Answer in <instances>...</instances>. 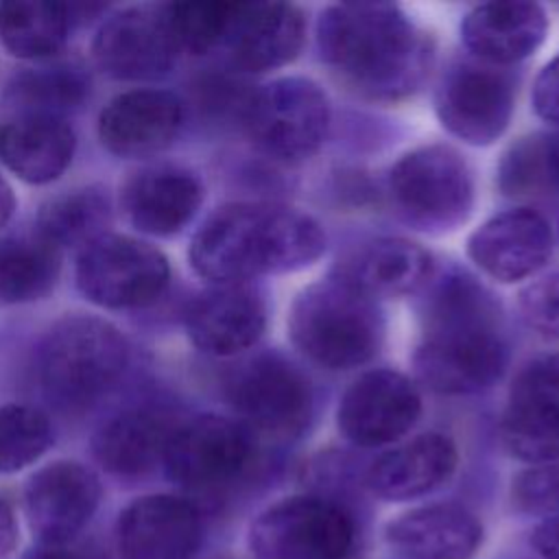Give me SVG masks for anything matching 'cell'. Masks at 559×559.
Returning <instances> with one entry per match:
<instances>
[{"label":"cell","instance_id":"obj_1","mask_svg":"<svg viewBox=\"0 0 559 559\" xmlns=\"http://www.w3.org/2000/svg\"><path fill=\"white\" fill-rule=\"evenodd\" d=\"M323 251L325 231L308 212L284 203L234 201L201 223L188 260L212 284H251L264 275L301 271Z\"/></svg>","mask_w":559,"mask_h":559},{"label":"cell","instance_id":"obj_2","mask_svg":"<svg viewBox=\"0 0 559 559\" xmlns=\"http://www.w3.org/2000/svg\"><path fill=\"white\" fill-rule=\"evenodd\" d=\"M426 286L424 336L413 354L417 380L443 395L489 389L507 367L496 301L474 277L459 271Z\"/></svg>","mask_w":559,"mask_h":559},{"label":"cell","instance_id":"obj_3","mask_svg":"<svg viewBox=\"0 0 559 559\" xmlns=\"http://www.w3.org/2000/svg\"><path fill=\"white\" fill-rule=\"evenodd\" d=\"M319 55L349 87L373 100H397L426 79L435 48L393 2H341L317 24Z\"/></svg>","mask_w":559,"mask_h":559},{"label":"cell","instance_id":"obj_4","mask_svg":"<svg viewBox=\"0 0 559 559\" xmlns=\"http://www.w3.org/2000/svg\"><path fill=\"white\" fill-rule=\"evenodd\" d=\"M131 362L127 336L107 319L66 314L37 347V378L44 395L66 413H83L107 397Z\"/></svg>","mask_w":559,"mask_h":559},{"label":"cell","instance_id":"obj_5","mask_svg":"<svg viewBox=\"0 0 559 559\" xmlns=\"http://www.w3.org/2000/svg\"><path fill=\"white\" fill-rule=\"evenodd\" d=\"M286 325L290 343L332 371L369 362L384 341L378 301L341 275L306 286L290 304Z\"/></svg>","mask_w":559,"mask_h":559},{"label":"cell","instance_id":"obj_6","mask_svg":"<svg viewBox=\"0 0 559 559\" xmlns=\"http://www.w3.org/2000/svg\"><path fill=\"white\" fill-rule=\"evenodd\" d=\"M389 194L404 223L424 234H445L472 214V168L452 146H417L393 164Z\"/></svg>","mask_w":559,"mask_h":559},{"label":"cell","instance_id":"obj_7","mask_svg":"<svg viewBox=\"0 0 559 559\" xmlns=\"http://www.w3.org/2000/svg\"><path fill=\"white\" fill-rule=\"evenodd\" d=\"M247 544L255 559H349L356 526L343 504L299 493L260 511Z\"/></svg>","mask_w":559,"mask_h":559},{"label":"cell","instance_id":"obj_8","mask_svg":"<svg viewBox=\"0 0 559 559\" xmlns=\"http://www.w3.org/2000/svg\"><path fill=\"white\" fill-rule=\"evenodd\" d=\"M76 286L105 310H138L155 304L170 282L168 258L151 242L105 234L79 251Z\"/></svg>","mask_w":559,"mask_h":559},{"label":"cell","instance_id":"obj_9","mask_svg":"<svg viewBox=\"0 0 559 559\" xmlns=\"http://www.w3.org/2000/svg\"><path fill=\"white\" fill-rule=\"evenodd\" d=\"M231 408L253 435L297 437L312 415L308 378L282 354L262 352L236 365L225 378Z\"/></svg>","mask_w":559,"mask_h":559},{"label":"cell","instance_id":"obj_10","mask_svg":"<svg viewBox=\"0 0 559 559\" xmlns=\"http://www.w3.org/2000/svg\"><path fill=\"white\" fill-rule=\"evenodd\" d=\"M245 124L262 153L282 162H299L323 144L330 127V100L314 81L282 76L255 92Z\"/></svg>","mask_w":559,"mask_h":559},{"label":"cell","instance_id":"obj_11","mask_svg":"<svg viewBox=\"0 0 559 559\" xmlns=\"http://www.w3.org/2000/svg\"><path fill=\"white\" fill-rule=\"evenodd\" d=\"M253 437L242 421L216 413L179 419L166 443L162 467L183 489H216L245 472L253 456Z\"/></svg>","mask_w":559,"mask_h":559},{"label":"cell","instance_id":"obj_12","mask_svg":"<svg viewBox=\"0 0 559 559\" xmlns=\"http://www.w3.org/2000/svg\"><path fill=\"white\" fill-rule=\"evenodd\" d=\"M513 105V74L480 59L454 61L435 92L439 122L472 146L493 144L507 131Z\"/></svg>","mask_w":559,"mask_h":559},{"label":"cell","instance_id":"obj_13","mask_svg":"<svg viewBox=\"0 0 559 559\" xmlns=\"http://www.w3.org/2000/svg\"><path fill=\"white\" fill-rule=\"evenodd\" d=\"M164 7H127L111 13L92 39L94 63L111 79L148 83L166 76L179 57Z\"/></svg>","mask_w":559,"mask_h":559},{"label":"cell","instance_id":"obj_14","mask_svg":"<svg viewBox=\"0 0 559 559\" xmlns=\"http://www.w3.org/2000/svg\"><path fill=\"white\" fill-rule=\"evenodd\" d=\"M500 439L520 461H559V356H542L520 369L502 411Z\"/></svg>","mask_w":559,"mask_h":559},{"label":"cell","instance_id":"obj_15","mask_svg":"<svg viewBox=\"0 0 559 559\" xmlns=\"http://www.w3.org/2000/svg\"><path fill=\"white\" fill-rule=\"evenodd\" d=\"M103 487L83 463L59 459L24 487V513L37 544H74L98 511Z\"/></svg>","mask_w":559,"mask_h":559},{"label":"cell","instance_id":"obj_16","mask_svg":"<svg viewBox=\"0 0 559 559\" xmlns=\"http://www.w3.org/2000/svg\"><path fill=\"white\" fill-rule=\"evenodd\" d=\"M421 415V395L413 380L393 369L358 376L341 395L336 426L358 448H380L404 437Z\"/></svg>","mask_w":559,"mask_h":559},{"label":"cell","instance_id":"obj_17","mask_svg":"<svg viewBox=\"0 0 559 559\" xmlns=\"http://www.w3.org/2000/svg\"><path fill=\"white\" fill-rule=\"evenodd\" d=\"M201 542V509L177 493L140 496L116 522V548L122 559H192Z\"/></svg>","mask_w":559,"mask_h":559},{"label":"cell","instance_id":"obj_18","mask_svg":"<svg viewBox=\"0 0 559 559\" xmlns=\"http://www.w3.org/2000/svg\"><path fill=\"white\" fill-rule=\"evenodd\" d=\"M183 325L190 343L203 354L236 356L264 332V297L253 284H212L190 299Z\"/></svg>","mask_w":559,"mask_h":559},{"label":"cell","instance_id":"obj_19","mask_svg":"<svg viewBox=\"0 0 559 559\" xmlns=\"http://www.w3.org/2000/svg\"><path fill=\"white\" fill-rule=\"evenodd\" d=\"M203 183L190 168L157 162L133 170L120 186V210L146 236H175L199 212Z\"/></svg>","mask_w":559,"mask_h":559},{"label":"cell","instance_id":"obj_20","mask_svg":"<svg viewBox=\"0 0 559 559\" xmlns=\"http://www.w3.org/2000/svg\"><path fill=\"white\" fill-rule=\"evenodd\" d=\"M183 127V103L168 90L138 87L111 98L98 116L100 144L118 157L140 159L168 148Z\"/></svg>","mask_w":559,"mask_h":559},{"label":"cell","instance_id":"obj_21","mask_svg":"<svg viewBox=\"0 0 559 559\" xmlns=\"http://www.w3.org/2000/svg\"><path fill=\"white\" fill-rule=\"evenodd\" d=\"M552 253V229L531 207H513L485 221L467 240V255L491 280L513 284L535 275Z\"/></svg>","mask_w":559,"mask_h":559},{"label":"cell","instance_id":"obj_22","mask_svg":"<svg viewBox=\"0 0 559 559\" xmlns=\"http://www.w3.org/2000/svg\"><path fill=\"white\" fill-rule=\"evenodd\" d=\"M306 39V17L290 2H234L225 44L231 61L247 72L290 63Z\"/></svg>","mask_w":559,"mask_h":559},{"label":"cell","instance_id":"obj_23","mask_svg":"<svg viewBox=\"0 0 559 559\" xmlns=\"http://www.w3.org/2000/svg\"><path fill=\"white\" fill-rule=\"evenodd\" d=\"M179 419L157 404L118 411L92 437L98 465L118 478H142L162 465L166 443Z\"/></svg>","mask_w":559,"mask_h":559},{"label":"cell","instance_id":"obj_24","mask_svg":"<svg viewBox=\"0 0 559 559\" xmlns=\"http://www.w3.org/2000/svg\"><path fill=\"white\" fill-rule=\"evenodd\" d=\"M548 31L546 11L537 2L496 0L476 4L461 22L467 50L491 66H509L531 57Z\"/></svg>","mask_w":559,"mask_h":559},{"label":"cell","instance_id":"obj_25","mask_svg":"<svg viewBox=\"0 0 559 559\" xmlns=\"http://www.w3.org/2000/svg\"><path fill=\"white\" fill-rule=\"evenodd\" d=\"M456 463L459 452L450 437L424 432L378 456L365 483L384 502H411L441 487L454 474Z\"/></svg>","mask_w":559,"mask_h":559},{"label":"cell","instance_id":"obj_26","mask_svg":"<svg viewBox=\"0 0 559 559\" xmlns=\"http://www.w3.org/2000/svg\"><path fill=\"white\" fill-rule=\"evenodd\" d=\"M384 539L406 559H469L483 544V524L461 504L437 502L391 520Z\"/></svg>","mask_w":559,"mask_h":559},{"label":"cell","instance_id":"obj_27","mask_svg":"<svg viewBox=\"0 0 559 559\" xmlns=\"http://www.w3.org/2000/svg\"><path fill=\"white\" fill-rule=\"evenodd\" d=\"M74 151L76 135L66 118L9 114L0 122V164L26 183L44 186L59 179Z\"/></svg>","mask_w":559,"mask_h":559},{"label":"cell","instance_id":"obj_28","mask_svg":"<svg viewBox=\"0 0 559 559\" xmlns=\"http://www.w3.org/2000/svg\"><path fill=\"white\" fill-rule=\"evenodd\" d=\"M336 275L373 299L413 295L432 280V255L408 238L384 236L356 249Z\"/></svg>","mask_w":559,"mask_h":559},{"label":"cell","instance_id":"obj_29","mask_svg":"<svg viewBox=\"0 0 559 559\" xmlns=\"http://www.w3.org/2000/svg\"><path fill=\"white\" fill-rule=\"evenodd\" d=\"M92 79L76 61L46 59L15 72L4 90L9 114L66 118L90 98Z\"/></svg>","mask_w":559,"mask_h":559},{"label":"cell","instance_id":"obj_30","mask_svg":"<svg viewBox=\"0 0 559 559\" xmlns=\"http://www.w3.org/2000/svg\"><path fill=\"white\" fill-rule=\"evenodd\" d=\"M74 7L48 0H9L0 4V44L17 59H52L70 39Z\"/></svg>","mask_w":559,"mask_h":559},{"label":"cell","instance_id":"obj_31","mask_svg":"<svg viewBox=\"0 0 559 559\" xmlns=\"http://www.w3.org/2000/svg\"><path fill=\"white\" fill-rule=\"evenodd\" d=\"M61 253L35 229L0 236V301L31 304L50 295L61 273Z\"/></svg>","mask_w":559,"mask_h":559},{"label":"cell","instance_id":"obj_32","mask_svg":"<svg viewBox=\"0 0 559 559\" xmlns=\"http://www.w3.org/2000/svg\"><path fill=\"white\" fill-rule=\"evenodd\" d=\"M114 221L111 197L103 186H83L48 199L39 214L35 231L63 249H85L109 234Z\"/></svg>","mask_w":559,"mask_h":559},{"label":"cell","instance_id":"obj_33","mask_svg":"<svg viewBox=\"0 0 559 559\" xmlns=\"http://www.w3.org/2000/svg\"><path fill=\"white\" fill-rule=\"evenodd\" d=\"M498 177L511 197L559 192V131L522 138L507 151Z\"/></svg>","mask_w":559,"mask_h":559},{"label":"cell","instance_id":"obj_34","mask_svg":"<svg viewBox=\"0 0 559 559\" xmlns=\"http://www.w3.org/2000/svg\"><path fill=\"white\" fill-rule=\"evenodd\" d=\"M48 415L26 404L0 406V474L20 472L39 461L52 445Z\"/></svg>","mask_w":559,"mask_h":559},{"label":"cell","instance_id":"obj_35","mask_svg":"<svg viewBox=\"0 0 559 559\" xmlns=\"http://www.w3.org/2000/svg\"><path fill=\"white\" fill-rule=\"evenodd\" d=\"M164 13L173 37L181 52L205 55L225 44L231 22L234 2L223 0H188L164 4Z\"/></svg>","mask_w":559,"mask_h":559},{"label":"cell","instance_id":"obj_36","mask_svg":"<svg viewBox=\"0 0 559 559\" xmlns=\"http://www.w3.org/2000/svg\"><path fill=\"white\" fill-rule=\"evenodd\" d=\"M513 507L544 520L559 518V461L531 465L511 485Z\"/></svg>","mask_w":559,"mask_h":559},{"label":"cell","instance_id":"obj_37","mask_svg":"<svg viewBox=\"0 0 559 559\" xmlns=\"http://www.w3.org/2000/svg\"><path fill=\"white\" fill-rule=\"evenodd\" d=\"M522 319L535 332L559 338V271L537 277L520 290Z\"/></svg>","mask_w":559,"mask_h":559},{"label":"cell","instance_id":"obj_38","mask_svg":"<svg viewBox=\"0 0 559 559\" xmlns=\"http://www.w3.org/2000/svg\"><path fill=\"white\" fill-rule=\"evenodd\" d=\"M533 109L535 114L559 127V55L552 57L533 83Z\"/></svg>","mask_w":559,"mask_h":559},{"label":"cell","instance_id":"obj_39","mask_svg":"<svg viewBox=\"0 0 559 559\" xmlns=\"http://www.w3.org/2000/svg\"><path fill=\"white\" fill-rule=\"evenodd\" d=\"M20 546V522L13 507L0 498V559H11Z\"/></svg>","mask_w":559,"mask_h":559},{"label":"cell","instance_id":"obj_40","mask_svg":"<svg viewBox=\"0 0 559 559\" xmlns=\"http://www.w3.org/2000/svg\"><path fill=\"white\" fill-rule=\"evenodd\" d=\"M531 544L544 559H559V518L542 520L531 535Z\"/></svg>","mask_w":559,"mask_h":559},{"label":"cell","instance_id":"obj_41","mask_svg":"<svg viewBox=\"0 0 559 559\" xmlns=\"http://www.w3.org/2000/svg\"><path fill=\"white\" fill-rule=\"evenodd\" d=\"M24 559H83L72 544H37Z\"/></svg>","mask_w":559,"mask_h":559},{"label":"cell","instance_id":"obj_42","mask_svg":"<svg viewBox=\"0 0 559 559\" xmlns=\"http://www.w3.org/2000/svg\"><path fill=\"white\" fill-rule=\"evenodd\" d=\"M15 212V194L9 181L0 175V227L9 223V218Z\"/></svg>","mask_w":559,"mask_h":559},{"label":"cell","instance_id":"obj_43","mask_svg":"<svg viewBox=\"0 0 559 559\" xmlns=\"http://www.w3.org/2000/svg\"><path fill=\"white\" fill-rule=\"evenodd\" d=\"M557 236H559V227H557Z\"/></svg>","mask_w":559,"mask_h":559}]
</instances>
